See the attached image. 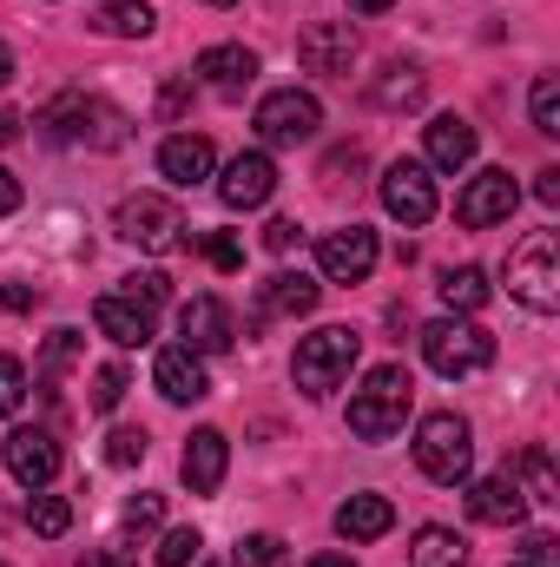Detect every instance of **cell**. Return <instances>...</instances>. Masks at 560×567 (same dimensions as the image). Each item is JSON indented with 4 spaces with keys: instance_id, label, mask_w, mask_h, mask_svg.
Wrapping results in <instances>:
<instances>
[{
    "instance_id": "obj_1",
    "label": "cell",
    "mask_w": 560,
    "mask_h": 567,
    "mask_svg": "<svg viewBox=\"0 0 560 567\" xmlns=\"http://www.w3.org/2000/svg\"><path fill=\"white\" fill-rule=\"evenodd\" d=\"M409 403H416L409 370H403V363H376V370L363 377V390L350 396V435H363V442H390V435H403Z\"/></svg>"
},
{
    "instance_id": "obj_2",
    "label": "cell",
    "mask_w": 560,
    "mask_h": 567,
    "mask_svg": "<svg viewBox=\"0 0 560 567\" xmlns=\"http://www.w3.org/2000/svg\"><path fill=\"white\" fill-rule=\"evenodd\" d=\"M40 126H46V140L86 145V152H120V145L133 140V133H126L133 120H126L120 106L93 100V93H66V100H53V106L40 113Z\"/></svg>"
},
{
    "instance_id": "obj_3",
    "label": "cell",
    "mask_w": 560,
    "mask_h": 567,
    "mask_svg": "<svg viewBox=\"0 0 560 567\" xmlns=\"http://www.w3.org/2000/svg\"><path fill=\"white\" fill-rule=\"evenodd\" d=\"M356 357H363V337H356L350 323H323V330H310V337L297 343L290 377H297V390H303V396H330V390H343V383H350Z\"/></svg>"
},
{
    "instance_id": "obj_4",
    "label": "cell",
    "mask_w": 560,
    "mask_h": 567,
    "mask_svg": "<svg viewBox=\"0 0 560 567\" xmlns=\"http://www.w3.org/2000/svg\"><path fill=\"white\" fill-rule=\"evenodd\" d=\"M508 297L535 317H554L560 310V238L554 231H528L508 258Z\"/></svg>"
},
{
    "instance_id": "obj_5",
    "label": "cell",
    "mask_w": 560,
    "mask_h": 567,
    "mask_svg": "<svg viewBox=\"0 0 560 567\" xmlns=\"http://www.w3.org/2000/svg\"><path fill=\"white\" fill-rule=\"evenodd\" d=\"M416 468L442 488H462L475 475V435L455 410H435V416L416 423Z\"/></svg>"
},
{
    "instance_id": "obj_6",
    "label": "cell",
    "mask_w": 560,
    "mask_h": 567,
    "mask_svg": "<svg viewBox=\"0 0 560 567\" xmlns=\"http://www.w3.org/2000/svg\"><path fill=\"white\" fill-rule=\"evenodd\" d=\"M422 363L435 377H481L495 363V337L481 323H468V317H435L422 330Z\"/></svg>"
},
{
    "instance_id": "obj_7",
    "label": "cell",
    "mask_w": 560,
    "mask_h": 567,
    "mask_svg": "<svg viewBox=\"0 0 560 567\" xmlns=\"http://www.w3.org/2000/svg\"><path fill=\"white\" fill-rule=\"evenodd\" d=\"M113 231L126 245H139V251H178L185 245V212L165 192H133V198H120Z\"/></svg>"
},
{
    "instance_id": "obj_8",
    "label": "cell",
    "mask_w": 560,
    "mask_h": 567,
    "mask_svg": "<svg viewBox=\"0 0 560 567\" xmlns=\"http://www.w3.org/2000/svg\"><path fill=\"white\" fill-rule=\"evenodd\" d=\"M258 140L265 145H303L317 140V126H323V106H317V93H297V86H278V93H265L258 100Z\"/></svg>"
},
{
    "instance_id": "obj_9",
    "label": "cell",
    "mask_w": 560,
    "mask_h": 567,
    "mask_svg": "<svg viewBox=\"0 0 560 567\" xmlns=\"http://www.w3.org/2000/svg\"><path fill=\"white\" fill-rule=\"evenodd\" d=\"M515 205H521V185H515L501 165H488V172H475V178L462 185L455 218H462L468 231H488V225H508V218H515Z\"/></svg>"
},
{
    "instance_id": "obj_10",
    "label": "cell",
    "mask_w": 560,
    "mask_h": 567,
    "mask_svg": "<svg viewBox=\"0 0 560 567\" xmlns=\"http://www.w3.org/2000/svg\"><path fill=\"white\" fill-rule=\"evenodd\" d=\"M383 212H390L403 231H416V225L435 218V178H428L422 158H396V165L383 172Z\"/></svg>"
},
{
    "instance_id": "obj_11",
    "label": "cell",
    "mask_w": 560,
    "mask_h": 567,
    "mask_svg": "<svg viewBox=\"0 0 560 567\" xmlns=\"http://www.w3.org/2000/svg\"><path fill=\"white\" fill-rule=\"evenodd\" d=\"M317 271L330 284H363L376 271V231H370V225L323 231V238H317Z\"/></svg>"
},
{
    "instance_id": "obj_12",
    "label": "cell",
    "mask_w": 560,
    "mask_h": 567,
    "mask_svg": "<svg viewBox=\"0 0 560 567\" xmlns=\"http://www.w3.org/2000/svg\"><path fill=\"white\" fill-rule=\"evenodd\" d=\"M178 337L191 357H218L238 343V317L225 297H191V303H178Z\"/></svg>"
},
{
    "instance_id": "obj_13",
    "label": "cell",
    "mask_w": 560,
    "mask_h": 567,
    "mask_svg": "<svg viewBox=\"0 0 560 567\" xmlns=\"http://www.w3.org/2000/svg\"><path fill=\"white\" fill-rule=\"evenodd\" d=\"M271 192H278V165H271L265 145H258V152H238V158L225 165V178H218V198H225L231 212H258Z\"/></svg>"
},
{
    "instance_id": "obj_14",
    "label": "cell",
    "mask_w": 560,
    "mask_h": 567,
    "mask_svg": "<svg viewBox=\"0 0 560 567\" xmlns=\"http://www.w3.org/2000/svg\"><path fill=\"white\" fill-rule=\"evenodd\" d=\"M0 455H7V475H13L20 488H46V482L60 475V442H53V429H13Z\"/></svg>"
},
{
    "instance_id": "obj_15",
    "label": "cell",
    "mask_w": 560,
    "mask_h": 567,
    "mask_svg": "<svg viewBox=\"0 0 560 567\" xmlns=\"http://www.w3.org/2000/svg\"><path fill=\"white\" fill-rule=\"evenodd\" d=\"M528 495H521V482H515V468H495V475H481L475 488H468V515L475 522H488V528H521L528 522Z\"/></svg>"
},
{
    "instance_id": "obj_16",
    "label": "cell",
    "mask_w": 560,
    "mask_h": 567,
    "mask_svg": "<svg viewBox=\"0 0 560 567\" xmlns=\"http://www.w3.org/2000/svg\"><path fill=\"white\" fill-rule=\"evenodd\" d=\"M297 60H303V73H350V60H356V27H350V20H317V27H303V33H297Z\"/></svg>"
},
{
    "instance_id": "obj_17",
    "label": "cell",
    "mask_w": 560,
    "mask_h": 567,
    "mask_svg": "<svg viewBox=\"0 0 560 567\" xmlns=\"http://www.w3.org/2000/svg\"><path fill=\"white\" fill-rule=\"evenodd\" d=\"M225 468H231L225 429H191V442H185V455H178L185 488H191V495H218V488H225Z\"/></svg>"
},
{
    "instance_id": "obj_18",
    "label": "cell",
    "mask_w": 560,
    "mask_h": 567,
    "mask_svg": "<svg viewBox=\"0 0 560 567\" xmlns=\"http://www.w3.org/2000/svg\"><path fill=\"white\" fill-rule=\"evenodd\" d=\"M152 383H158V396H165V403H198V396H211L205 357H191L185 343H165V350L152 357Z\"/></svg>"
},
{
    "instance_id": "obj_19",
    "label": "cell",
    "mask_w": 560,
    "mask_h": 567,
    "mask_svg": "<svg viewBox=\"0 0 560 567\" xmlns=\"http://www.w3.org/2000/svg\"><path fill=\"white\" fill-rule=\"evenodd\" d=\"M211 172H218V145L205 140V133H172V140L158 145V178H172L178 192L205 185Z\"/></svg>"
},
{
    "instance_id": "obj_20",
    "label": "cell",
    "mask_w": 560,
    "mask_h": 567,
    "mask_svg": "<svg viewBox=\"0 0 560 567\" xmlns=\"http://www.w3.org/2000/svg\"><path fill=\"white\" fill-rule=\"evenodd\" d=\"M93 323H100V337L106 343H120V350H145L152 343V330H158V310H145V303H133V297H100L93 303Z\"/></svg>"
},
{
    "instance_id": "obj_21",
    "label": "cell",
    "mask_w": 560,
    "mask_h": 567,
    "mask_svg": "<svg viewBox=\"0 0 560 567\" xmlns=\"http://www.w3.org/2000/svg\"><path fill=\"white\" fill-rule=\"evenodd\" d=\"M317 297H323V290H317V278H303V271H278V278H265L258 284V317H251V330L271 323V317H290V323L310 317Z\"/></svg>"
},
{
    "instance_id": "obj_22",
    "label": "cell",
    "mask_w": 560,
    "mask_h": 567,
    "mask_svg": "<svg viewBox=\"0 0 560 567\" xmlns=\"http://www.w3.org/2000/svg\"><path fill=\"white\" fill-rule=\"evenodd\" d=\"M198 80H205L211 93L238 100V93L258 80V53H251V47H231V40H218V47H205V53H198Z\"/></svg>"
},
{
    "instance_id": "obj_23",
    "label": "cell",
    "mask_w": 560,
    "mask_h": 567,
    "mask_svg": "<svg viewBox=\"0 0 560 567\" xmlns=\"http://www.w3.org/2000/svg\"><path fill=\"white\" fill-rule=\"evenodd\" d=\"M390 528H396L390 495H350V502L336 508V535H343V542H383Z\"/></svg>"
},
{
    "instance_id": "obj_24",
    "label": "cell",
    "mask_w": 560,
    "mask_h": 567,
    "mask_svg": "<svg viewBox=\"0 0 560 567\" xmlns=\"http://www.w3.org/2000/svg\"><path fill=\"white\" fill-rule=\"evenodd\" d=\"M468 158H475V126L455 120V113H442V120L428 126V165H435V172H462Z\"/></svg>"
},
{
    "instance_id": "obj_25",
    "label": "cell",
    "mask_w": 560,
    "mask_h": 567,
    "mask_svg": "<svg viewBox=\"0 0 560 567\" xmlns=\"http://www.w3.org/2000/svg\"><path fill=\"white\" fill-rule=\"evenodd\" d=\"M468 561V542L455 535V528H416V542H409V567H462Z\"/></svg>"
},
{
    "instance_id": "obj_26",
    "label": "cell",
    "mask_w": 560,
    "mask_h": 567,
    "mask_svg": "<svg viewBox=\"0 0 560 567\" xmlns=\"http://www.w3.org/2000/svg\"><path fill=\"white\" fill-rule=\"evenodd\" d=\"M93 27H100V33H120V40H152L158 13H152L145 0H106V7L93 13Z\"/></svg>"
},
{
    "instance_id": "obj_27",
    "label": "cell",
    "mask_w": 560,
    "mask_h": 567,
    "mask_svg": "<svg viewBox=\"0 0 560 567\" xmlns=\"http://www.w3.org/2000/svg\"><path fill=\"white\" fill-rule=\"evenodd\" d=\"M442 303H448V317H462V310H481L488 303V271H475V265H455V271H442Z\"/></svg>"
},
{
    "instance_id": "obj_28",
    "label": "cell",
    "mask_w": 560,
    "mask_h": 567,
    "mask_svg": "<svg viewBox=\"0 0 560 567\" xmlns=\"http://www.w3.org/2000/svg\"><path fill=\"white\" fill-rule=\"evenodd\" d=\"M515 482H521V495H528V502H541V508H554V502H560V475H554V462H548V449H541V442H535V449H521V475H515Z\"/></svg>"
},
{
    "instance_id": "obj_29",
    "label": "cell",
    "mask_w": 560,
    "mask_h": 567,
    "mask_svg": "<svg viewBox=\"0 0 560 567\" xmlns=\"http://www.w3.org/2000/svg\"><path fill=\"white\" fill-rule=\"evenodd\" d=\"M370 100H376V106H390V113H396V106H422V73H416V66H403V60H396V66H383V80L370 86Z\"/></svg>"
},
{
    "instance_id": "obj_30",
    "label": "cell",
    "mask_w": 560,
    "mask_h": 567,
    "mask_svg": "<svg viewBox=\"0 0 560 567\" xmlns=\"http://www.w3.org/2000/svg\"><path fill=\"white\" fill-rule=\"evenodd\" d=\"M27 522H33V535L60 542V535L73 528V508H66V495H40V488H33V502H27Z\"/></svg>"
},
{
    "instance_id": "obj_31",
    "label": "cell",
    "mask_w": 560,
    "mask_h": 567,
    "mask_svg": "<svg viewBox=\"0 0 560 567\" xmlns=\"http://www.w3.org/2000/svg\"><path fill=\"white\" fill-rule=\"evenodd\" d=\"M231 567H290V548H283L278 535H245L231 548Z\"/></svg>"
},
{
    "instance_id": "obj_32",
    "label": "cell",
    "mask_w": 560,
    "mask_h": 567,
    "mask_svg": "<svg viewBox=\"0 0 560 567\" xmlns=\"http://www.w3.org/2000/svg\"><path fill=\"white\" fill-rule=\"evenodd\" d=\"M528 113H535V133H548V140L560 133V80H554V73H541V80H535Z\"/></svg>"
},
{
    "instance_id": "obj_33",
    "label": "cell",
    "mask_w": 560,
    "mask_h": 567,
    "mask_svg": "<svg viewBox=\"0 0 560 567\" xmlns=\"http://www.w3.org/2000/svg\"><path fill=\"white\" fill-rule=\"evenodd\" d=\"M198 555H205V535L198 528H172L158 542V567H198Z\"/></svg>"
},
{
    "instance_id": "obj_34",
    "label": "cell",
    "mask_w": 560,
    "mask_h": 567,
    "mask_svg": "<svg viewBox=\"0 0 560 567\" xmlns=\"http://www.w3.org/2000/svg\"><path fill=\"white\" fill-rule=\"evenodd\" d=\"M20 403H27V363L0 350V423H7V416H13Z\"/></svg>"
},
{
    "instance_id": "obj_35",
    "label": "cell",
    "mask_w": 560,
    "mask_h": 567,
    "mask_svg": "<svg viewBox=\"0 0 560 567\" xmlns=\"http://www.w3.org/2000/svg\"><path fill=\"white\" fill-rule=\"evenodd\" d=\"M126 390H133V383H126V370H120V363H106V370H93V396H86V403L106 416V410H120V396H126Z\"/></svg>"
},
{
    "instance_id": "obj_36",
    "label": "cell",
    "mask_w": 560,
    "mask_h": 567,
    "mask_svg": "<svg viewBox=\"0 0 560 567\" xmlns=\"http://www.w3.org/2000/svg\"><path fill=\"white\" fill-rule=\"evenodd\" d=\"M120 284H126L120 297H133V303H145V310H158V303L172 297V278H165V271H133V278H120Z\"/></svg>"
},
{
    "instance_id": "obj_37",
    "label": "cell",
    "mask_w": 560,
    "mask_h": 567,
    "mask_svg": "<svg viewBox=\"0 0 560 567\" xmlns=\"http://www.w3.org/2000/svg\"><path fill=\"white\" fill-rule=\"evenodd\" d=\"M145 442H152L145 429H113L106 435V462L113 468H133V462H145Z\"/></svg>"
},
{
    "instance_id": "obj_38",
    "label": "cell",
    "mask_w": 560,
    "mask_h": 567,
    "mask_svg": "<svg viewBox=\"0 0 560 567\" xmlns=\"http://www.w3.org/2000/svg\"><path fill=\"white\" fill-rule=\"evenodd\" d=\"M120 522H126V535H139V528H158V522H165V495H133Z\"/></svg>"
},
{
    "instance_id": "obj_39",
    "label": "cell",
    "mask_w": 560,
    "mask_h": 567,
    "mask_svg": "<svg viewBox=\"0 0 560 567\" xmlns=\"http://www.w3.org/2000/svg\"><path fill=\"white\" fill-rule=\"evenodd\" d=\"M191 113V80H165V93H158V120L172 126V120H185Z\"/></svg>"
},
{
    "instance_id": "obj_40",
    "label": "cell",
    "mask_w": 560,
    "mask_h": 567,
    "mask_svg": "<svg viewBox=\"0 0 560 567\" xmlns=\"http://www.w3.org/2000/svg\"><path fill=\"white\" fill-rule=\"evenodd\" d=\"M205 258H211L218 271H238V265H245V245H238L231 231H211V238H205Z\"/></svg>"
},
{
    "instance_id": "obj_41",
    "label": "cell",
    "mask_w": 560,
    "mask_h": 567,
    "mask_svg": "<svg viewBox=\"0 0 560 567\" xmlns=\"http://www.w3.org/2000/svg\"><path fill=\"white\" fill-rule=\"evenodd\" d=\"M73 357H80V330H53V343H46V377L66 370Z\"/></svg>"
},
{
    "instance_id": "obj_42",
    "label": "cell",
    "mask_w": 560,
    "mask_h": 567,
    "mask_svg": "<svg viewBox=\"0 0 560 567\" xmlns=\"http://www.w3.org/2000/svg\"><path fill=\"white\" fill-rule=\"evenodd\" d=\"M521 561L528 567H560V542L554 535H528V542H521Z\"/></svg>"
},
{
    "instance_id": "obj_43",
    "label": "cell",
    "mask_w": 560,
    "mask_h": 567,
    "mask_svg": "<svg viewBox=\"0 0 560 567\" xmlns=\"http://www.w3.org/2000/svg\"><path fill=\"white\" fill-rule=\"evenodd\" d=\"M297 238H303V231H297V218H271V225H265V251H297Z\"/></svg>"
},
{
    "instance_id": "obj_44",
    "label": "cell",
    "mask_w": 560,
    "mask_h": 567,
    "mask_svg": "<svg viewBox=\"0 0 560 567\" xmlns=\"http://www.w3.org/2000/svg\"><path fill=\"white\" fill-rule=\"evenodd\" d=\"M535 198H541V205H560V165H548V172L535 178Z\"/></svg>"
},
{
    "instance_id": "obj_45",
    "label": "cell",
    "mask_w": 560,
    "mask_h": 567,
    "mask_svg": "<svg viewBox=\"0 0 560 567\" xmlns=\"http://www.w3.org/2000/svg\"><path fill=\"white\" fill-rule=\"evenodd\" d=\"M7 212H20V178L0 165V218H7Z\"/></svg>"
},
{
    "instance_id": "obj_46",
    "label": "cell",
    "mask_w": 560,
    "mask_h": 567,
    "mask_svg": "<svg viewBox=\"0 0 560 567\" xmlns=\"http://www.w3.org/2000/svg\"><path fill=\"white\" fill-rule=\"evenodd\" d=\"M80 567H139V561H133V555H120V548H93Z\"/></svg>"
},
{
    "instance_id": "obj_47",
    "label": "cell",
    "mask_w": 560,
    "mask_h": 567,
    "mask_svg": "<svg viewBox=\"0 0 560 567\" xmlns=\"http://www.w3.org/2000/svg\"><path fill=\"white\" fill-rule=\"evenodd\" d=\"M33 297H40V290H27V284H7V290H0L7 310H33Z\"/></svg>"
},
{
    "instance_id": "obj_48",
    "label": "cell",
    "mask_w": 560,
    "mask_h": 567,
    "mask_svg": "<svg viewBox=\"0 0 560 567\" xmlns=\"http://www.w3.org/2000/svg\"><path fill=\"white\" fill-rule=\"evenodd\" d=\"M350 7H356V13H390L396 0H350Z\"/></svg>"
},
{
    "instance_id": "obj_49",
    "label": "cell",
    "mask_w": 560,
    "mask_h": 567,
    "mask_svg": "<svg viewBox=\"0 0 560 567\" xmlns=\"http://www.w3.org/2000/svg\"><path fill=\"white\" fill-rule=\"evenodd\" d=\"M310 567H356L350 555H310Z\"/></svg>"
},
{
    "instance_id": "obj_50",
    "label": "cell",
    "mask_w": 560,
    "mask_h": 567,
    "mask_svg": "<svg viewBox=\"0 0 560 567\" xmlns=\"http://www.w3.org/2000/svg\"><path fill=\"white\" fill-rule=\"evenodd\" d=\"M0 86H13V53L0 47Z\"/></svg>"
},
{
    "instance_id": "obj_51",
    "label": "cell",
    "mask_w": 560,
    "mask_h": 567,
    "mask_svg": "<svg viewBox=\"0 0 560 567\" xmlns=\"http://www.w3.org/2000/svg\"><path fill=\"white\" fill-rule=\"evenodd\" d=\"M13 133H20V120H13V113H0V145L13 140Z\"/></svg>"
},
{
    "instance_id": "obj_52",
    "label": "cell",
    "mask_w": 560,
    "mask_h": 567,
    "mask_svg": "<svg viewBox=\"0 0 560 567\" xmlns=\"http://www.w3.org/2000/svg\"><path fill=\"white\" fill-rule=\"evenodd\" d=\"M205 7H238V0H205Z\"/></svg>"
},
{
    "instance_id": "obj_53",
    "label": "cell",
    "mask_w": 560,
    "mask_h": 567,
    "mask_svg": "<svg viewBox=\"0 0 560 567\" xmlns=\"http://www.w3.org/2000/svg\"><path fill=\"white\" fill-rule=\"evenodd\" d=\"M0 567H7V561H0Z\"/></svg>"
},
{
    "instance_id": "obj_54",
    "label": "cell",
    "mask_w": 560,
    "mask_h": 567,
    "mask_svg": "<svg viewBox=\"0 0 560 567\" xmlns=\"http://www.w3.org/2000/svg\"><path fill=\"white\" fill-rule=\"evenodd\" d=\"M521 567H528V561H521Z\"/></svg>"
}]
</instances>
